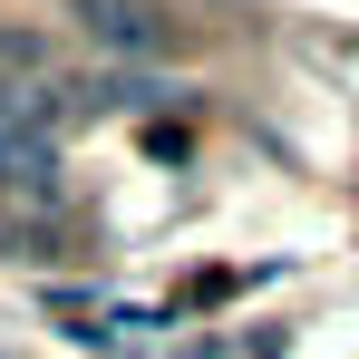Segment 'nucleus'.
Here are the masks:
<instances>
[{"mask_svg": "<svg viewBox=\"0 0 359 359\" xmlns=\"http://www.w3.org/2000/svg\"><path fill=\"white\" fill-rule=\"evenodd\" d=\"M20 165H39V126L20 97H0V175H20Z\"/></svg>", "mask_w": 359, "mask_h": 359, "instance_id": "nucleus-2", "label": "nucleus"}, {"mask_svg": "<svg viewBox=\"0 0 359 359\" xmlns=\"http://www.w3.org/2000/svg\"><path fill=\"white\" fill-rule=\"evenodd\" d=\"M88 20H97V39H117V49H156V39H165V20H156L146 0H88Z\"/></svg>", "mask_w": 359, "mask_h": 359, "instance_id": "nucleus-1", "label": "nucleus"}]
</instances>
